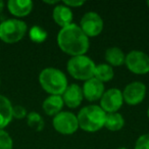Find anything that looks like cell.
Returning <instances> with one entry per match:
<instances>
[{
  "mask_svg": "<svg viewBox=\"0 0 149 149\" xmlns=\"http://www.w3.org/2000/svg\"><path fill=\"white\" fill-rule=\"evenodd\" d=\"M56 42L59 49L72 57L86 55L90 47L89 38L84 34L77 24L74 23L59 30Z\"/></svg>",
  "mask_w": 149,
  "mask_h": 149,
  "instance_id": "cell-1",
  "label": "cell"
},
{
  "mask_svg": "<svg viewBox=\"0 0 149 149\" xmlns=\"http://www.w3.org/2000/svg\"><path fill=\"white\" fill-rule=\"evenodd\" d=\"M39 83L49 95L61 96L68 86L65 74L56 68H43L39 74Z\"/></svg>",
  "mask_w": 149,
  "mask_h": 149,
  "instance_id": "cell-2",
  "label": "cell"
},
{
  "mask_svg": "<svg viewBox=\"0 0 149 149\" xmlns=\"http://www.w3.org/2000/svg\"><path fill=\"white\" fill-rule=\"evenodd\" d=\"M79 128L88 133H95L104 128L106 112L99 105H87L77 114Z\"/></svg>",
  "mask_w": 149,
  "mask_h": 149,
  "instance_id": "cell-3",
  "label": "cell"
},
{
  "mask_svg": "<svg viewBox=\"0 0 149 149\" xmlns=\"http://www.w3.org/2000/svg\"><path fill=\"white\" fill-rule=\"evenodd\" d=\"M95 62L87 55L72 56L66 63V70L70 77L79 81H87L94 77Z\"/></svg>",
  "mask_w": 149,
  "mask_h": 149,
  "instance_id": "cell-4",
  "label": "cell"
},
{
  "mask_svg": "<svg viewBox=\"0 0 149 149\" xmlns=\"http://www.w3.org/2000/svg\"><path fill=\"white\" fill-rule=\"evenodd\" d=\"M28 26L19 19H7L0 23V40L7 44H15L26 36Z\"/></svg>",
  "mask_w": 149,
  "mask_h": 149,
  "instance_id": "cell-5",
  "label": "cell"
},
{
  "mask_svg": "<svg viewBox=\"0 0 149 149\" xmlns=\"http://www.w3.org/2000/svg\"><path fill=\"white\" fill-rule=\"evenodd\" d=\"M54 130L61 135H72L79 129L77 114L70 111H61L52 120Z\"/></svg>",
  "mask_w": 149,
  "mask_h": 149,
  "instance_id": "cell-6",
  "label": "cell"
},
{
  "mask_svg": "<svg viewBox=\"0 0 149 149\" xmlns=\"http://www.w3.org/2000/svg\"><path fill=\"white\" fill-rule=\"evenodd\" d=\"M127 68L135 74H146L149 72V55L141 50H132L126 55Z\"/></svg>",
  "mask_w": 149,
  "mask_h": 149,
  "instance_id": "cell-7",
  "label": "cell"
},
{
  "mask_svg": "<svg viewBox=\"0 0 149 149\" xmlns=\"http://www.w3.org/2000/svg\"><path fill=\"white\" fill-rule=\"evenodd\" d=\"M79 27L88 38L97 37L103 31L104 23L100 15L95 11H88L82 17Z\"/></svg>",
  "mask_w": 149,
  "mask_h": 149,
  "instance_id": "cell-8",
  "label": "cell"
},
{
  "mask_svg": "<svg viewBox=\"0 0 149 149\" xmlns=\"http://www.w3.org/2000/svg\"><path fill=\"white\" fill-rule=\"evenodd\" d=\"M147 88L144 83L140 81H134L126 85L122 91L124 102L129 105H138L144 100L146 96Z\"/></svg>",
  "mask_w": 149,
  "mask_h": 149,
  "instance_id": "cell-9",
  "label": "cell"
},
{
  "mask_svg": "<svg viewBox=\"0 0 149 149\" xmlns=\"http://www.w3.org/2000/svg\"><path fill=\"white\" fill-rule=\"evenodd\" d=\"M124 104V98L123 93L118 88H110L105 90L100 99V107L106 112V113H112V112H118Z\"/></svg>",
  "mask_w": 149,
  "mask_h": 149,
  "instance_id": "cell-10",
  "label": "cell"
},
{
  "mask_svg": "<svg viewBox=\"0 0 149 149\" xmlns=\"http://www.w3.org/2000/svg\"><path fill=\"white\" fill-rule=\"evenodd\" d=\"M84 98L90 102L100 100L105 92V87L102 82L97 80L96 78H91L84 82V85L82 87Z\"/></svg>",
  "mask_w": 149,
  "mask_h": 149,
  "instance_id": "cell-11",
  "label": "cell"
},
{
  "mask_svg": "<svg viewBox=\"0 0 149 149\" xmlns=\"http://www.w3.org/2000/svg\"><path fill=\"white\" fill-rule=\"evenodd\" d=\"M64 105L68 106L70 108H77L82 104L84 100L82 87L78 84H70L68 86L66 90L61 95Z\"/></svg>",
  "mask_w": 149,
  "mask_h": 149,
  "instance_id": "cell-12",
  "label": "cell"
},
{
  "mask_svg": "<svg viewBox=\"0 0 149 149\" xmlns=\"http://www.w3.org/2000/svg\"><path fill=\"white\" fill-rule=\"evenodd\" d=\"M52 19L55 22L56 25L59 26L60 29H61V28L72 25V19H74V13L72 11V8L64 5L62 2H60L53 7Z\"/></svg>",
  "mask_w": 149,
  "mask_h": 149,
  "instance_id": "cell-13",
  "label": "cell"
},
{
  "mask_svg": "<svg viewBox=\"0 0 149 149\" xmlns=\"http://www.w3.org/2000/svg\"><path fill=\"white\" fill-rule=\"evenodd\" d=\"M34 7V3L31 0H9L7 2V9L15 17V19L25 17L32 13Z\"/></svg>",
  "mask_w": 149,
  "mask_h": 149,
  "instance_id": "cell-14",
  "label": "cell"
},
{
  "mask_svg": "<svg viewBox=\"0 0 149 149\" xmlns=\"http://www.w3.org/2000/svg\"><path fill=\"white\" fill-rule=\"evenodd\" d=\"M13 106L6 96L0 94V130H4L13 120Z\"/></svg>",
  "mask_w": 149,
  "mask_h": 149,
  "instance_id": "cell-15",
  "label": "cell"
},
{
  "mask_svg": "<svg viewBox=\"0 0 149 149\" xmlns=\"http://www.w3.org/2000/svg\"><path fill=\"white\" fill-rule=\"evenodd\" d=\"M64 106L63 100L60 95H49L42 103L44 112L49 116H55L62 111Z\"/></svg>",
  "mask_w": 149,
  "mask_h": 149,
  "instance_id": "cell-16",
  "label": "cell"
},
{
  "mask_svg": "<svg viewBox=\"0 0 149 149\" xmlns=\"http://www.w3.org/2000/svg\"><path fill=\"white\" fill-rule=\"evenodd\" d=\"M104 56H105L106 63L109 64L112 68L113 66H122L125 64L126 54L120 47H116V46L108 47L105 50Z\"/></svg>",
  "mask_w": 149,
  "mask_h": 149,
  "instance_id": "cell-17",
  "label": "cell"
},
{
  "mask_svg": "<svg viewBox=\"0 0 149 149\" xmlns=\"http://www.w3.org/2000/svg\"><path fill=\"white\" fill-rule=\"evenodd\" d=\"M125 118L120 112H112L106 113L104 128L107 129L110 132H118L122 130L125 126Z\"/></svg>",
  "mask_w": 149,
  "mask_h": 149,
  "instance_id": "cell-18",
  "label": "cell"
},
{
  "mask_svg": "<svg viewBox=\"0 0 149 149\" xmlns=\"http://www.w3.org/2000/svg\"><path fill=\"white\" fill-rule=\"evenodd\" d=\"M114 77V70L113 68L110 66L107 63H99L96 64L95 72H94V78L99 80L102 83L109 82Z\"/></svg>",
  "mask_w": 149,
  "mask_h": 149,
  "instance_id": "cell-19",
  "label": "cell"
},
{
  "mask_svg": "<svg viewBox=\"0 0 149 149\" xmlns=\"http://www.w3.org/2000/svg\"><path fill=\"white\" fill-rule=\"evenodd\" d=\"M27 118L28 126L31 129H33L34 131L41 132L44 129V127H45V123H44V120H43V118H42V116L36 111L28 112L27 118Z\"/></svg>",
  "mask_w": 149,
  "mask_h": 149,
  "instance_id": "cell-20",
  "label": "cell"
},
{
  "mask_svg": "<svg viewBox=\"0 0 149 149\" xmlns=\"http://www.w3.org/2000/svg\"><path fill=\"white\" fill-rule=\"evenodd\" d=\"M28 34H29V38L31 39V41L37 44L45 42L48 37V34L46 32V30H44L40 26H33L29 30V33Z\"/></svg>",
  "mask_w": 149,
  "mask_h": 149,
  "instance_id": "cell-21",
  "label": "cell"
},
{
  "mask_svg": "<svg viewBox=\"0 0 149 149\" xmlns=\"http://www.w3.org/2000/svg\"><path fill=\"white\" fill-rule=\"evenodd\" d=\"M13 140L5 130H0V149H13Z\"/></svg>",
  "mask_w": 149,
  "mask_h": 149,
  "instance_id": "cell-22",
  "label": "cell"
},
{
  "mask_svg": "<svg viewBox=\"0 0 149 149\" xmlns=\"http://www.w3.org/2000/svg\"><path fill=\"white\" fill-rule=\"evenodd\" d=\"M134 149H149V133L138 137L135 142Z\"/></svg>",
  "mask_w": 149,
  "mask_h": 149,
  "instance_id": "cell-23",
  "label": "cell"
},
{
  "mask_svg": "<svg viewBox=\"0 0 149 149\" xmlns=\"http://www.w3.org/2000/svg\"><path fill=\"white\" fill-rule=\"evenodd\" d=\"M28 111L24 106L22 105H13V116L17 120H23L27 118Z\"/></svg>",
  "mask_w": 149,
  "mask_h": 149,
  "instance_id": "cell-24",
  "label": "cell"
},
{
  "mask_svg": "<svg viewBox=\"0 0 149 149\" xmlns=\"http://www.w3.org/2000/svg\"><path fill=\"white\" fill-rule=\"evenodd\" d=\"M64 5H66L70 8H77V7H81L85 4V1H81V0H64L62 1Z\"/></svg>",
  "mask_w": 149,
  "mask_h": 149,
  "instance_id": "cell-25",
  "label": "cell"
},
{
  "mask_svg": "<svg viewBox=\"0 0 149 149\" xmlns=\"http://www.w3.org/2000/svg\"><path fill=\"white\" fill-rule=\"evenodd\" d=\"M4 6H5L4 1H2V0H0V13H1L3 11V9H4Z\"/></svg>",
  "mask_w": 149,
  "mask_h": 149,
  "instance_id": "cell-26",
  "label": "cell"
},
{
  "mask_svg": "<svg viewBox=\"0 0 149 149\" xmlns=\"http://www.w3.org/2000/svg\"><path fill=\"white\" fill-rule=\"evenodd\" d=\"M118 149H128V148H126V147H120V148H118Z\"/></svg>",
  "mask_w": 149,
  "mask_h": 149,
  "instance_id": "cell-27",
  "label": "cell"
},
{
  "mask_svg": "<svg viewBox=\"0 0 149 149\" xmlns=\"http://www.w3.org/2000/svg\"><path fill=\"white\" fill-rule=\"evenodd\" d=\"M147 116H148V118H149V107H148V110H147Z\"/></svg>",
  "mask_w": 149,
  "mask_h": 149,
  "instance_id": "cell-28",
  "label": "cell"
},
{
  "mask_svg": "<svg viewBox=\"0 0 149 149\" xmlns=\"http://www.w3.org/2000/svg\"><path fill=\"white\" fill-rule=\"evenodd\" d=\"M146 4H147V6H148V8H149V0L146 2Z\"/></svg>",
  "mask_w": 149,
  "mask_h": 149,
  "instance_id": "cell-29",
  "label": "cell"
},
{
  "mask_svg": "<svg viewBox=\"0 0 149 149\" xmlns=\"http://www.w3.org/2000/svg\"><path fill=\"white\" fill-rule=\"evenodd\" d=\"M0 86H1V80H0Z\"/></svg>",
  "mask_w": 149,
  "mask_h": 149,
  "instance_id": "cell-30",
  "label": "cell"
}]
</instances>
